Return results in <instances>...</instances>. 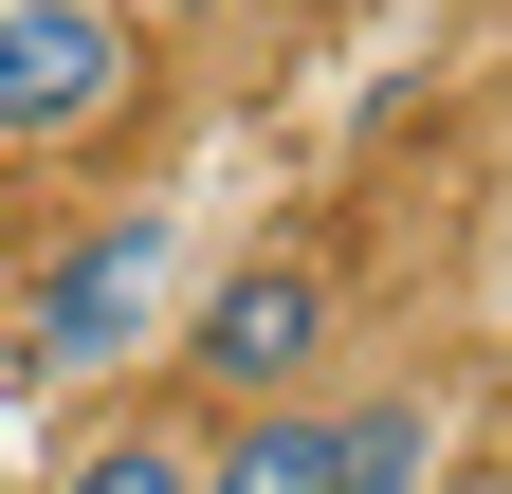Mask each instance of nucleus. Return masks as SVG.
I'll use <instances>...</instances> for the list:
<instances>
[{
	"mask_svg": "<svg viewBox=\"0 0 512 494\" xmlns=\"http://www.w3.org/2000/svg\"><path fill=\"white\" fill-rule=\"evenodd\" d=\"M202 202H92L74 238H37L19 257V293H0V366H19V403H55V421H92V403H128L147 366L183 348V293H202Z\"/></svg>",
	"mask_w": 512,
	"mask_h": 494,
	"instance_id": "1",
	"label": "nucleus"
},
{
	"mask_svg": "<svg viewBox=\"0 0 512 494\" xmlns=\"http://www.w3.org/2000/svg\"><path fill=\"white\" fill-rule=\"evenodd\" d=\"M165 366H183L220 421H238V403H311V385L348 366V275H330V238H220Z\"/></svg>",
	"mask_w": 512,
	"mask_h": 494,
	"instance_id": "2",
	"label": "nucleus"
},
{
	"mask_svg": "<svg viewBox=\"0 0 512 494\" xmlns=\"http://www.w3.org/2000/svg\"><path fill=\"white\" fill-rule=\"evenodd\" d=\"M147 92V19L128 0H0V165H74Z\"/></svg>",
	"mask_w": 512,
	"mask_h": 494,
	"instance_id": "3",
	"label": "nucleus"
},
{
	"mask_svg": "<svg viewBox=\"0 0 512 494\" xmlns=\"http://www.w3.org/2000/svg\"><path fill=\"white\" fill-rule=\"evenodd\" d=\"M458 458V403L421 366H330V494H439Z\"/></svg>",
	"mask_w": 512,
	"mask_h": 494,
	"instance_id": "4",
	"label": "nucleus"
},
{
	"mask_svg": "<svg viewBox=\"0 0 512 494\" xmlns=\"http://www.w3.org/2000/svg\"><path fill=\"white\" fill-rule=\"evenodd\" d=\"M37 494H202V421H165L147 385H128L92 421H55V476Z\"/></svg>",
	"mask_w": 512,
	"mask_h": 494,
	"instance_id": "5",
	"label": "nucleus"
},
{
	"mask_svg": "<svg viewBox=\"0 0 512 494\" xmlns=\"http://www.w3.org/2000/svg\"><path fill=\"white\" fill-rule=\"evenodd\" d=\"M202 494H330V385H311V403L202 421Z\"/></svg>",
	"mask_w": 512,
	"mask_h": 494,
	"instance_id": "6",
	"label": "nucleus"
},
{
	"mask_svg": "<svg viewBox=\"0 0 512 494\" xmlns=\"http://www.w3.org/2000/svg\"><path fill=\"white\" fill-rule=\"evenodd\" d=\"M128 19H147V55H165V37H238L256 0H128Z\"/></svg>",
	"mask_w": 512,
	"mask_h": 494,
	"instance_id": "7",
	"label": "nucleus"
},
{
	"mask_svg": "<svg viewBox=\"0 0 512 494\" xmlns=\"http://www.w3.org/2000/svg\"><path fill=\"white\" fill-rule=\"evenodd\" d=\"M476 312H494V348H512V202H494V257H476Z\"/></svg>",
	"mask_w": 512,
	"mask_h": 494,
	"instance_id": "8",
	"label": "nucleus"
}]
</instances>
